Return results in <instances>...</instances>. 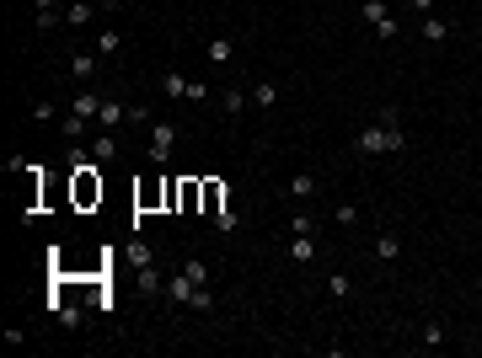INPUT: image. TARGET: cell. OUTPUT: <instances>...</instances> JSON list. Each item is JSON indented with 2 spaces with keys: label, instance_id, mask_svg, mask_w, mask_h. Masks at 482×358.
I'll return each instance as SVG.
<instances>
[{
  "label": "cell",
  "instance_id": "1",
  "mask_svg": "<svg viewBox=\"0 0 482 358\" xmlns=\"http://www.w3.org/2000/svg\"><path fill=\"white\" fill-rule=\"evenodd\" d=\"M354 150L359 156H402L408 150V129H397V123H375V129H359L354 134Z\"/></svg>",
  "mask_w": 482,
  "mask_h": 358
},
{
  "label": "cell",
  "instance_id": "2",
  "mask_svg": "<svg viewBox=\"0 0 482 358\" xmlns=\"http://www.w3.org/2000/svg\"><path fill=\"white\" fill-rule=\"evenodd\" d=\"M167 294L177 299V305H188V311H215V294H209V284H193L188 273H177L167 284Z\"/></svg>",
  "mask_w": 482,
  "mask_h": 358
},
{
  "label": "cell",
  "instance_id": "3",
  "mask_svg": "<svg viewBox=\"0 0 482 358\" xmlns=\"http://www.w3.org/2000/svg\"><path fill=\"white\" fill-rule=\"evenodd\" d=\"M172 144H177V123L156 118V123H150V161H156V166L172 161Z\"/></svg>",
  "mask_w": 482,
  "mask_h": 358
},
{
  "label": "cell",
  "instance_id": "4",
  "mask_svg": "<svg viewBox=\"0 0 482 358\" xmlns=\"http://www.w3.org/2000/svg\"><path fill=\"white\" fill-rule=\"evenodd\" d=\"M225 203H230V187H225V182H215V177H204V214L209 219L225 214Z\"/></svg>",
  "mask_w": 482,
  "mask_h": 358
},
{
  "label": "cell",
  "instance_id": "5",
  "mask_svg": "<svg viewBox=\"0 0 482 358\" xmlns=\"http://www.w3.org/2000/svg\"><path fill=\"white\" fill-rule=\"evenodd\" d=\"M48 316H54L60 326H81V321H86V316H81V305H70L65 294H54V299H48Z\"/></svg>",
  "mask_w": 482,
  "mask_h": 358
},
{
  "label": "cell",
  "instance_id": "6",
  "mask_svg": "<svg viewBox=\"0 0 482 358\" xmlns=\"http://www.w3.org/2000/svg\"><path fill=\"white\" fill-rule=\"evenodd\" d=\"M91 161H96V166H113V161H118V139H113L108 129L91 139Z\"/></svg>",
  "mask_w": 482,
  "mask_h": 358
},
{
  "label": "cell",
  "instance_id": "7",
  "mask_svg": "<svg viewBox=\"0 0 482 358\" xmlns=\"http://www.w3.org/2000/svg\"><path fill=\"white\" fill-rule=\"evenodd\" d=\"M70 112H75V118H86V123H91V118H96V112H102V96H96V91H75V102H70Z\"/></svg>",
  "mask_w": 482,
  "mask_h": 358
},
{
  "label": "cell",
  "instance_id": "8",
  "mask_svg": "<svg viewBox=\"0 0 482 358\" xmlns=\"http://www.w3.org/2000/svg\"><path fill=\"white\" fill-rule=\"evenodd\" d=\"M188 91H193V81H188V75H177V70H172V75H161V96H167V102H182Z\"/></svg>",
  "mask_w": 482,
  "mask_h": 358
},
{
  "label": "cell",
  "instance_id": "9",
  "mask_svg": "<svg viewBox=\"0 0 482 358\" xmlns=\"http://www.w3.org/2000/svg\"><path fill=\"white\" fill-rule=\"evenodd\" d=\"M96 59H102V54H91V48H81V54L70 59V75H75V81H91V75H96Z\"/></svg>",
  "mask_w": 482,
  "mask_h": 358
},
{
  "label": "cell",
  "instance_id": "10",
  "mask_svg": "<svg viewBox=\"0 0 482 358\" xmlns=\"http://www.w3.org/2000/svg\"><path fill=\"white\" fill-rule=\"evenodd\" d=\"M316 187H322V182H316L311 171H295V177H289V198H316Z\"/></svg>",
  "mask_w": 482,
  "mask_h": 358
},
{
  "label": "cell",
  "instance_id": "11",
  "mask_svg": "<svg viewBox=\"0 0 482 358\" xmlns=\"http://www.w3.org/2000/svg\"><path fill=\"white\" fill-rule=\"evenodd\" d=\"M311 257H316V236H295V241H289V262H311Z\"/></svg>",
  "mask_w": 482,
  "mask_h": 358
},
{
  "label": "cell",
  "instance_id": "12",
  "mask_svg": "<svg viewBox=\"0 0 482 358\" xmlns=\"http://www.w3.org/2000/svg\"><path fill=\"white\" fill-rule=\"evenodd\" d=\"M96 123H102V129H118V123H129V108H123V102H102Z\"/></svg>",
  "mask_w": 482,
  "mask_h": 358
},
{
  "label": "cell",
  "instance_id": "13",
  "mask_svg": "<svg viewBox=\"0 0 482 358\" xmlns=\"http://www.w3.org/2000/svg\"><path fill=\"white\" fill-rule=\"evenodd\" d=\"M247 102H252V91H241V86H225V112H230V118H241V112H247Z\"/></svg>",
  "mask_w": 482,
  "mask_h": 358
},
{
  "label": "cell",
  "instance_id": "14",
  "mask_svg": "<svg viewBox=\"0 0 482 358\" xmlns=\"http://www.w3.org/2000/svg\"><path fill=\"white\" fill-rule=\"evenodd\" d=\"M118 48H123V37L113 33V27H102V33H96V54H102V59H113Z\"/></svg>",
  "mask_w": 482,
  "mask_h": 358
},
{
  "label": "cell",
  "instance_id": "15",
  "mask_svg": "<svg viewBox=\"0 0 482 358\" xmlns=\"http://www.w3.org/2000/svg\"><path fill=\"white\" fill-rule=\"evenodd\" d=\"M252 102H257V108H263V112H268V108H279V86H274V81L252 86Z\"/></svg>",
  "mask_w": 482,
  "mask_h": 358
},
{
  "label": "cell",
  "instance_id": "16",
  "mask_svg": "<svg viewBox=\"0 0 482 358\" xmlns=\"http://www.w3.org/2000/svg\"><path fill=\"white\" fill-rule=\"evenodd\" d=\"M375 257H381V262H397V236H391V230L375 236Z\"/></svg>",
  "mask_w": 482,
  "mask_h": 358
},
{
  "label": "cell",
  "instance_id": "17",
  "mask_svg": "<svg viewBox=\"0 0 482 358\" xmlns=\"http://www.w3.org/2000/svg\"><path fill=\"white\" fill-rule=\"evenodd\" d=\"M423 37H429V43H445V37H450V22H439V16H423Z\"/></svg>",
  "mask_w": 482,
  "mask_h": 358
},
{
  "label": "cell",
  "instance_id": "18",
  "mask_svg": "<svg viewBox=\"0 0 482 358\" xmlns=\"http://www.w3.org/2000/svg\"><path fill=\"white\" fill-rule=\"evenodd\" d=\"M140 289H145V294H161V289H167V284H161V273H156V262L140 267Z\"/></svg>",
  "mask_w": 482,
  "mask_h": 358
},
{
  "label": "cell",
  "instance_id": "19",
  "mask_svg": "<svg viewBox=\"0 0 482 358\" xmlns=\"http://www.w3.org/2000/svg\"><path fill=\"white\" fill-rule=\"evenodd\" d=\"M332 225H337V230L359 225V209H354V203H337V209H332Z\"/></svg>",
  "mask_w": 482,
  "mask_h": 358
},
{
  "label": "cell",
  "instance_id": "20",
  "mask_svg": "<svg viewBox=\"0 0 482 358\" xmlns=\"http://www.w3.org/2000/svg\"><path fill=\"white\" fill-rule=\"evenodd\" d=\"M359 11H364V22H381V16H391V6H386V0H364V6H359Z\"/></svg>",
  "mask_w": 482,
  "mask_h": 358
},
{
  "label": "cell",
  "instance_id": "21",
  "mask_svg": "<svg viewBox=\"0 0 482 358\" xmlns=\"http://www.w3.org/2000/svg\"><path fill=\"white\" fill-rule=\"evenodd\" d=\"M65 22H75V27H81V22H91V6H86V0H70V11H65Z\"/></svg>",
  "mask_w": 482,
  "mask_h": 358
},
{
  "label": "cell",
  "instance_id": "22",
  "mask_svg": "<svg viewBox=\"0 0 482 358\" xmlns=\"http://www.w3.org/2000/svg\"><path fill=\"white\" fill-rule=\"evenodd\" d=\"M182 273H188V278H193V284H209V267H204V262H198V257H188V262H182Z\"/></svg>",
  "mask_w": 482,
  "mask_h": 358
},
{
  "label": "cell",
  "instance_id": "23",
  "mask_svg": "<svg viewBox=\"0 0 482 358\" xmlns=\"http://www.w3.org/2000/svg\"><path fill=\"white\" fill-rule=\"evenodd\" d=\"M230 54H236V43H225V37L209 43V59H215V64H230Z\"/></svg>",
  "mask_w": 482,
  "mask_h": 358
},
{
  "label": "cell",
  "instance_id": "24",
  "mask_svg": "<svg viewBox=\"0 0 482 358\" xmlns=\"http://www.w3.org/2000/svg\"><path fill=\"white\" fill-rule=\"evenodd\" d=\"M289 236H316V225H311V214H295V219H289Z\"/></svg>",
  "mask_w": 482,
  "mask_h": 358
},
{
  "label": "cell",
  "instance_id": "25",
  "mask_svg": "<svg viewBox=\"0 0 482 358\" xmlns=\"http://www.w3.org/2000/svg\"><path fill=\"white\" fill-rule=\"evenodd\" d=\"M236 225H241V214H230V209H225V214H215V230H220V236H230Z\"/></svg>",
  "mask_w": 482,
  "mask_h": 358
},
{
  "label": "cell",
  "instance_id": "26",
  "mask_svg": "<svg viewBox=\"0 0 482 358\" xmlns=\"http://www.w3.org/2000/svg\"><path fill=\"white\" fill-rule=\"evenodd\" d=\"M375 37H386V43H391V37H397V16H381V22H375Z\"/></svg>",
  "mask_w": 482,
  "mask_h": 358
},
{
  "label": "cell",
  "instance_id": "27",
  "mask_svg": "<svg viewBox=\"0 0 482 358\" xmlns=\"http://www.w3.org/2000/svg\"><path fill=\"white\" fill-rule=\"evenodd\" d=\"M423 342H429V347H439V342H445V326H439V321H429V326H423Z\"/></svg>",
  "mask_w": 482,
  "mask_h": 358
},
{
  "label": "cell",
  "instance_id": "28",
  "mask_svg": "<svg viewBox=\"0 0 482 358\" xmlns=\"http://www.w3.org/2000/svg\"><path fill=\"white\" fill-rule=\"evenodd\" d=\"M327 289H332V294L343 299V294H349V273H332V278H327Z\"/></svg>",
  "mask_w": 482,
  "mask_h": 358
},
{
  "label": "cell",
  "instance_id": "29",
  "mask_svg": "<svg viewBox=\"0 0 482 358\" xmlns=\"http://www.w3.org/2000/svg\"><path fill=\"white\" fill-rule=\"evenodd\" d=\"M129 123H134V129H140V123H150V108H145V102H134V108H129Z\"/></svg>",
  "mask_w": 482,
  "mask_h": 358
},
{
  "label": "cell",
  "instance_id": "30",
  "mask_svg": "<svg viewBox=\"0 0 482 358\" xmlns=\"http://www.w3.org/2000/svg\"><path fill=\"white\" fill-rule=\"evenodd\" d=\"M408 6H413L418 16H434V0H408Z\"/></svg>",
  "mask_w": 482,
  "mask_h": 358
},
{
  "label": "cell",
  "instance_id": "31",
  "mask_svg": "<svg viewBox=\"0 0 482 358\" xmlns=\"http://www.w3.org/2000/svg\"><path fill=\"white\" fill-rule=\"evenodd\" d=\"M33 6H38V11H54V0H33Z\"/></svg>",
  "mask_w": 482,
  "mask_h": 358
}]
</instances>
